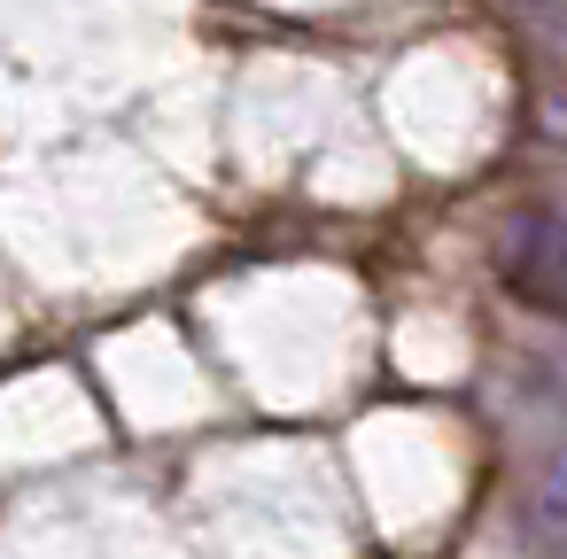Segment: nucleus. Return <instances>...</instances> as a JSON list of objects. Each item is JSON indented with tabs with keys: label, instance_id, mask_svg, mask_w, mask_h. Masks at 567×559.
<instances>
[{
	"label": "nucleus",
	"instance_id": "obj_1",
	"mask_svg": "<svg viewBox=\"0 0 567 559\" xmlns=\"http://www.w3.org/2000/svg\"><path fill=\"white\" fill-rule=\"evenodd\" d=\"M559 257H567V234H559V218H551L544 203H528V210L505 218V234H497V272H505V288H513L528 311H559Z\"/></svg>",
	"mask_w": 567,
	"mask_h": 559
},
{
	"label": "nucleus",
	"instance_id": "obj_2",
	"mask_svg": "<svg viewBox=\"0 0 567 559\" xmlns=\"http://www.w3.org/2000/svg\"><path fill=\"white\" fill-rule=\"evenodd\" d=\"M505 9H520V17H528L536 48H551V0H505Z\"/></svg>",
	"mask_w": 567,
	"mask_h": 559
}]
</instances>
